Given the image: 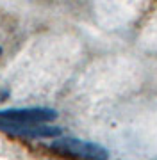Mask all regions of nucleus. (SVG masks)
I'll return each mask as SVG.
<instances>
[{"label": "nucleus", "mask_w": 157, "mask_h": 160, "mask_svg": "<svg viewBox=\"0 0 157 160\" xmlns=\"http://www.w3.org/2000/svg\"><path fill=\"white\" fill-rule=\"evenodd\" d=\"M50 148L64 155H71V157H79L84 160H105L107 158V149L102 148L100 144L81 141V139H71L64 137L57 139L50 144Z\"/></svg>", "instance_id": "f03ea898"}, {"label": "nucleus", "mask_w": 157, "mask_h": 160, "mask_svg": "<svg viewBox=\"0 0 157 160\" xmlns=\"http://www.w3.org/2000/svg\"><path fill=\"white\" fill-rule=\"evenodd\" d=\"M57 118V112L54 109L45 107H30V109H9L0 110V130L13 133L18 128L32 125H45Z\"/></svg>", "instance_id": "f257e3e1"}, {"label": "nucleus", "mask_w": 157, "mask_h": 160, "mask_svg": "<svg viewBox=\"0 0 157 160\" xmlns=\"http://www.w3.org/2000/svg\"><path fill=\"white\" fill-rule=\"evenodd\" d=\"M0 53H2V48H0Z\"/></svg>", "instance_id": "7ed1b4c3"}]
</instances>
